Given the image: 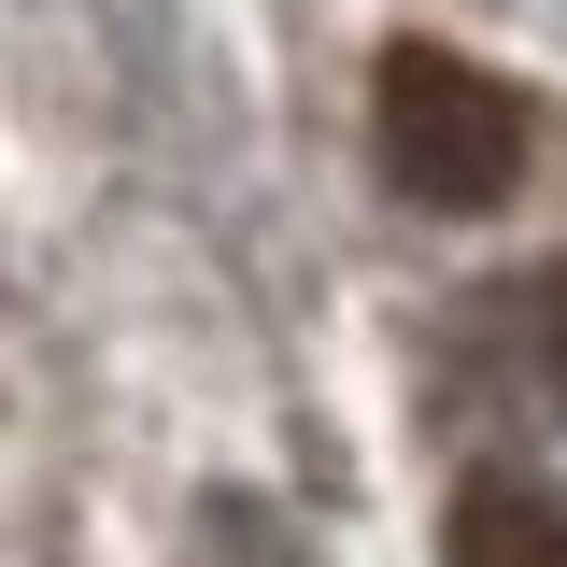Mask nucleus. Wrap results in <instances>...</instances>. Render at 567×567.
I'll use <instances>...</instances> for the list:
<instances>
[{
	"label": "nucleus",
	"instance_id": "1",
	"mask_svg": "<svg viewBox=\"0 0 567 567\" xmlns=\"http://www.w3.org/2000/svg\"><path fill=\"white\" fill-rule=\"evenodd\" d=\"M525 100L454 43H383L369 58V156L412 213H496L525 185Z\"/></svg>",
	"mask_w": 567,
	"mask_h": 567
},
{
	"label": "nucleus",
	"instance_id": "2",
	"mask_svg": "<svg viewBox=\"0 0 567 567\" xmlns=\"http://www.w3.org/2000/svg\"><path fill=\"white\" fill-rule=\"evenodd\" d=\"M440 539H454V567H567V511L525 483H468Z\"/></svg>",
	"mask_w": 567,
	"mask_h": 567
},
{
	"label": "nucleus",
	"instance_id": "3",
	"mask_svg": "<svg viewBox=\"0 0 567 567\" xmlns=\"http://www.w3.org/2000/svg\"><path fill=\"white\" fill-rule=\"evenodd\" d=\"M554 383H567V270H554Z\"/></svg>",
	"mask_w": 567,
	"mask_h": 567
}]
</instances>
